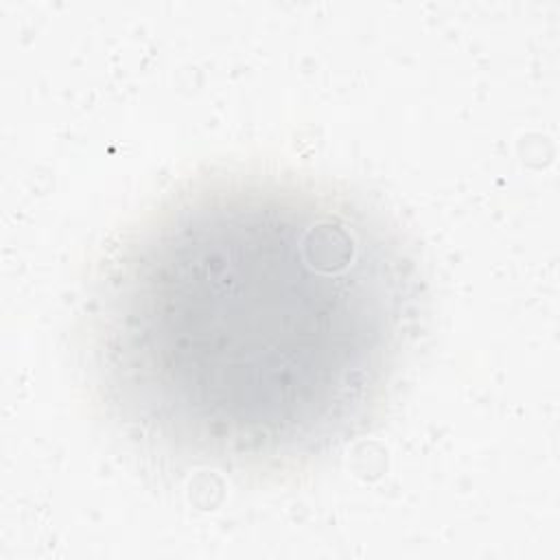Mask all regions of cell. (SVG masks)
I'll list each match as a JSON object with an SVG mask.
<instances>
[{
    "label": "cell",
    "mask_w": 560,
    "mask_h": 560,
    "mask_svg": "<svg viewBox=\"0 0 560 560\" xmlns=\"http://www.w3.org/2000/svg\"><path fill=\"white\" fill-rule=\"evenodd\" d=\"M409 273L326 195L212 184L136 232L96 293L120 420L186 462L289 468L350 438L407 337Z\"/></svg>",
    "instance_id": "cell-1"
}]
</instances>
